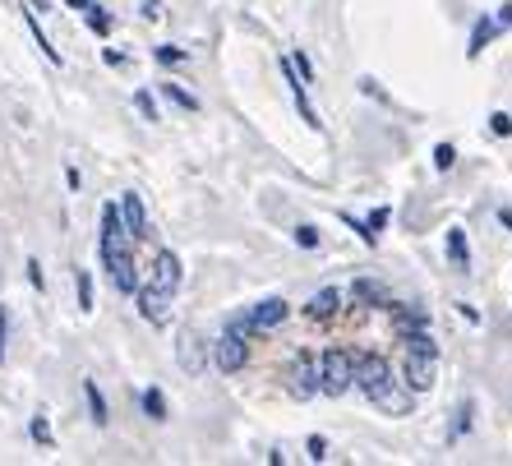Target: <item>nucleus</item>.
<instances>
[{
  "label": "nucleus",
  "mask_w": 512,
  "mask_h": 466,
  "mask_svg": "<svg viewBox=\"0 0 512 466\" xmlns=\"http://www.w3.org/2000/svg\"><path fill=\"white\" fill-rule=\"evenodd\" d=\"M351 383L370 397L383 416H411V393L397 388L393 365L383 356H374V351H356V356H351Z\"/></svg>",
  "instance_id": "obj_1"
},
{
  "label": "nucleus",
  "mask_w": 512,
  "mask_h": 466,
  "mask_svg": "<svg viewBox=\"0 0 512 466\" xmlns=\"http://www.w3.org/2000/svg\"><path fill=\"white\" fill-rule=\"evenodd\" d=\"M130 231L120 222L116 208H102V236H97V254H102V268L111 273L116 291L134 296L139 291V277H134V250H130Z\"/></svg>",
  "instance_id": "obj_2"
},
{
  "label": "nucleus",
  "mask_w": 512,
  "mask_h": 466,
  "mask_svg": "<svg viewBox=\"0 0 512 466\" xmlns=\"http://www.w3.org/2000/svg\"><path fill=\"white\" fill-rule=\"evenodd\" d=\"M180 259L171 250H162L157 254V263H153V277L148 282H139V310H143V319L148 323H167V305H171V296L180 291Z\"/></svg>",
  "instance_id": "obj_3"
},
{
  "label": "nucleus",
  "mask_w": 512,
  "mask_h": 466,
  "mask_svg": "<svg viewBox=\"0 0 512 466\" xmlns=\"http://www.w3.org/2000/svg\"><path fill=\"white\" fill-rule=\"evenodd\" d=\"M286 314H291V305L286 300H259L254 310H245V314H231V333H240V337H263V333H273V328H282L286 323Z\"/></svg>",
  "instance_id": "obj_4"
},
{
  "label": "nucleus",
  "mask_w": 512,
  "mask_h": 466,
  "mask_svg": "<svg viewBox=\"0 0 512 466\" xmlns=\"http://www.w3.org/2000/svg\"><path fill=\"white\" fill-rule=\"evenodd\" d=\"M282 383H286V393L300 397V402H310L314 393H319V360L314 356H291L286 360V370H282Z\"/></svg>",
  "instance_id": "obj_5"
},
{
  "label": "nucleus",
  "mask_w": 512,
  "mask_h": 466,
  "mask_svg": "<svg viewBox=\"0 0 512 466\" xmlns=\"http://www.w3.org/2000/svg\"><path fill=\"white\" fill-rule=\"evenodd\" d=\"M351 388V356L346 351H323L319 356V393L328 397H342Z\"/></svg>",
  "instance_id": "obj_6"
},
{
  "label": "nucleus",
  "mask_w": 512,
  "mask_h": 466,
  "mask_svg": "<svg viewBox=\"0 0 512 466\" xmlns=\"http://www.w3.org/2000/svg\"><path fill=\"white\" fill-rule=\"evenodd\" d=\"M213 356H217V370H222V374H240V370H245V360H250V347H245V337L227 328V333L217 337Z\"/></svg>",
  "instance_id": "obj_7"
},
{
  "label": "nucleus",
  "mask_w": 512,
  "mask_h": 466,
  "mask_svg": "<svg viewBox=\"0 0 512 466\" xmlns=\"http://www.w3.org/2000/svg\"><path fill=\"white\" fill-rule=\"evenodd\" d=\"M406 388L411 393L434 388V351H406Z\"/></svg>",
  "instance_id": "obj_8"
},
{
  "label": "nucleus",
  "mask_w": 512,
  "mask_h": 466,
  "mask_svg": "<svg viewBox=\"0 0 512 466\" xmlns=\"http://www.w3.org/2000/svg\"><path fill=\"white\" fill-rule=\"evenodd\" d=\"M393 328L402 333V342H406V337H416V333H425V328H429V310H425V305H393Z\"/></svg>",
  "instance_id": "obj_9"
},
{
  "label": "nucleus",
  "mask_w": 512,
  "mask_h": 466,
  "mask_svg": "<svg viewBox=\"0 0 512 466\" xmlns=\"http://www.w3.org/2000/svg\"><path fill=\"white\" fill-rule=\"evenodd\" d=\"M351 300H356V305H370V310H393V296H388L374 277H356V282H351Z\"/></svg>",
  "instance_id": "obj_10"
},
{
  "label": "nucleus",
  "mask_w": 512,
  "mask_h": 466,
  "mask_svg": "<svg viewBox=\"0 0 512 466\" xmlns=\"http://www.w3.org/2000/svg\"><path fill=\"white\" fill-rule=\"evenodd\" d=\"M116 213H120V222H125V231H130V236L134 240H139V236H148V213H143V199H139V194H125V199H120V208H116Z\"/></svg>",
  "instance_id": "obj_11"
},
{
  "label": "nucleus",
  "mask_w": 512,
  "mask_h": 466,
  "mask_svg": "<svg viewBox=\"0 0 512 466\" xmlns=\"http://www.w3.org/2000/svg\"><path fill=\"white\" fill-rule=\"evenodd\" d=\"M337 305H342V296H337L333 287H323L319 296H310V305H305V314H310L314 323H323V319H333V314H337Z\"/></svg>",
  "instance_id": "obj_12"
},
{
  "label": "nucleus",
  "mask_w": 512,
  "mask_h": 466,
  "mask_svg": "<svg viewBox=\"0 0 512 466\" xmlns=\"http://www.w3.org/2000/svg\"><path fill=\"white\" fill-rule=\"evenodd\" d=\"M494 33H499V24H494L489 14H480V19H476V28H471V42H466V56L476 60L480 51L489 47V37H494Z\"/></svg>",
  "instance_id": "obj_13"
},
{
  "label": "nucleus",
  "mask_w": 512,
  "mask_h": 466,
  "mask_svg": "<svg viewBox=\"0 0 512 466\" xmlns=\"http://www.w3.org/2000/svg\"><path fill=\"white\" fill-rule=\"evenodd\" d=\"M448 259H453V268H471V245H466V231H448Z\"/></svg>",
  "instance_id": "obj_14"
},
{
  "label": "nucleus",
  "mask_w": 512,
  "mask_h": 466,
  "mask_svg": "<svg viewBox=\"0 0 512 466\" xmlns=\"http://www.w3.org/2000/svg\"><path fill=\"white\" fill-rule=\"evenodd\" d=\"M162 97H167L171 107H180V111H199V97L185 93V88H176V84H162Z\"/></svg>",
  "instance_id": "obj_15"
},
{
  "label": "nucleus",
  "mask_w": 512,
  "mask_h": 466,
  "mask_svg": "<svg viewBox=\"0 0 512 466\" xmlns=\"http://www.w3.org/2000/svg\"><path fill=\"white\" fill-rule=\"evenodd\" d=\"M84 393H88V411H93V420H97V425H107V402H102V393H97L93 379L84 383Z\"/></svg>",
  "instance_id": "obj_16"
},
{
  "label": "nucleus",
  "mask_w": 512,
  "mask_h": 466,
  "mask_svg": "<svg viewBox=\"0 0 512 466\" xmlns=\"http://www.w3.org/2000/svg\"><path fill=\"white\" fill-rule=\"evenodd\" d=\"M143 411H148V420H167V402H162V393H157V388H148V393H143Z\"/></svg>",
  "instance_id": "obj_17"
},
{
  "label": "nucleus",
  "mask_w": 512,
  "mask_h": 466,
  "mask_svg": "<svg viewBox=\"0 0 512 466\" xmlns=\"http://www.w3.org/2000/svg\"><path fill=\"white\" fill-rule=\"evenodd\" d=\"M24 24H28V33H33V42H37V47L47 51V60H60V51H56V47H51L47 37H42V28H37V19H33V14H24Z\"/></svg>",
  "instance_id": "obj_18"
},
{
  "label": "nucleus",
  "mask_w": 512,
  "mask_h": 466,
  "mask_svg": "<svg viewBox=\"0 0 512 466\" xmlns=\"http://www.w3.org/2000/svg\"><path fill=\"white\" fill-rule=\"evenodd\" d=\"M453 162H457V148L453 144H439V148H434V167H439V171H453Z\"/></svg>",
  "instance_id": "obj_19"
},
{
  "label": "nucleus",
  "mask_w": 512,
  "mask_h": 466,
  "mask_svg": "<svg viewBox=\"0 0 512 466\" xmlns=\"http://www.w3.org/2000/svg\"><path fill=\"white\" fill-rule=\"evenodd\" d=\"M88 28H93V33H111V14H102L97 5H88Z\"/></svg>",
  "instance_id": "obj_20"
},
{
  "label": "nucleus",
  "mask_w": 512,
  "mask_h": 466,
  "mask_svg": "<svg viewBox=\"0 0 512 466\" xmlns=\"http://www.w3.org/2000/svg\"><path fill=\"white\" fill-rule=\"evenodd\" d=\"M79 310H93V277L79 273Z\"/></svg>",
  "instance_id": "obj_21"
},
{
  "label": "nucleus",
  "mask_w": 512,
  "mask_h": 466,
  "mask_svg": "<svg viewBox=\"0 0 512 466\" xmlns=\"http://www.w3.org/2000/svg\"><path fill=\"white\" fill-rule=\"evenodd\" d=\"M383 222H388V208H374V213H370V222H365V231H370V245H374V240H379Z\"/></svg>",
  "instance_id": "obj_22"
},
{
  "label": "nucleus",
  "mask_w": 512,
  "mask_h": 466,
  "mask_svg": "<svg viewBox=\"0 0 512 466\" xmlns=\"http://www.w3.org/2000/svg\"><path fill=\"white\" fill-rule=\"evenodd\" d=\"M296 245H300V250H319V231H314V227H296Z\"/></svg>",
  "instance_id": "obj_23"
},
{
  "label": "nucleus",
  "mask_w": 512,
  "mask_h": 466,
  "mask_svg": "<svg viewBox=\"0 0 512 466\" xmlns=\"http://www.w3.org/2000/svg\"><path fill=\"white\" fill-rule=\"evenodd\" d=\"M489 130H494V134H512V116H508V111H494V116H489Z\"/></svg>",
  "instance_id": "obj_24"
},
{
  "label": "nucleus",
  "mask_w": 512,
  "mask_h": 466,
  "mask_svg": "<svg viewBox=\"0 0 512 466\" xmlns=\"http://www.w3.org/2000/svg\"><path fill=\"white\" fill-rule=\"evenodd\" d=\"M134 107L143 111V120H157V107H153V97L148 93H134Z\"/></svg>",
  "instance_id": "obj_25"
},
{
  "label": "nucleus",
  "mask_w": 512,
  "mask_h": 466,
  "mask_svg": "<svg viewBox=\"0 0 512 466\" xmlns=\"http://www.w3.org/2000/svg\"><path fill=\"white\" fill-rule=\"evenodd\" d=\"M471 430V402H466V407H457V425H453V439L457 434H466Z\"/></svg>",
  "instance_id": "obj_26"
},
{
  "label": "nucleus",
  "mask_w": 512,
  "mask_h": 466,
  "mask_svg": "<svg viewBox=\"0 0 512 466\" xmlns=\"http://www.w3.org/2000/svg\"><path fill=\"white\" fill-rule=\"evenodd\" d=\"M323 457H328V443L314 434V439H310V462H323Z\"/></svg>",
  "instance_id": "obj_27"
},
{
  "label": "nucleus",
  "mask_w": 512,
  "mask_h": 466,
  "mask_svg": "<svg viewBox=\"0 0 512 466\" xmlns=\"http://www.w3.org/2000/svg\"><path fill=\"white\" fill-rule=\"evenodd\" d=\"M157 60H162V65H171V60H185V51H176V47H157Z\"/></svg>",
  "instance_id": "obj_28"
},
{
  "label": "nucleus",
  "mask_w": 512,
  "mask_h": 466,
  "mask_svg": "<svg viewBox=\"0 0 512 466\" xmlns=\"http://www.w3.org/2000/svg\"><path fill=\"white\" fill-rule=\"evenodd\" d=\"M494 24H499V33H508V28H512V0L499 10V19H494Z\"/></svg>",
  "instance_id": "obj_29"
},
{
  "label": "nucleus",
  "mask_w": 512,
  "mask_h": 466,
  "mask_svg": "<svg viewBox=\"0 0 512 466\" xmlns=\"http://www.w3.org/2000/svg\"><path fill=\"white\" fill-rule=\"evenodd\" d=\"M0 360H5V310H0Z\"/></svg>",
  "instance_id": "obj_30"
},
{
  "label": "nucleus",
  "mask_w": 512,
  "mask_h": 466,
  "mask_svg": "<svg viewBox=\"0 0 512 466\" xmlns=\"http://www.w3.org/2000/svg\"><path fill=\"white\" fill-rule=\"evenodd\" d=\"M65 5H74V10H88V0H65Z\"/></svg>",
  "instance_id": "obj_31"
},
{
  "label": "nucleus",
  "mask_w": 512,
  "mask_h": 466,
  "mask_svg": "<svg viewBox=\"0 0 512 466\" xmlns=\"http://www.w3.org/2000/svg\"><path fill=\"white\" fill-rule=\"evenodd\" d=\"M28 5H33V10H47V0H28Z\"/></svg>",
  "instance_id": "obj_32"
}]
</instances>
